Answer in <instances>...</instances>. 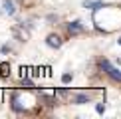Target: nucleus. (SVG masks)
<instances>
[{
    "instance_id": "20e7f679",
    "label": "nucleus",
    "mask_w": 121,
    "mask_h": 119,
    "mask_svg": "<svg viewBox=\"0 0 121 119\" xmlns=\"http://www.w3.org/2000/svg\"><path fill=\"white\" fill-rule=\"evenodd\" d=\"M69 99H72V103H75V105H83V103L91 101V91H73L69 95Z\"/></svg>"
},
{
    "instance_id": "39448f33",
    "label": "nucleus",
    "mask_w": 121,
    "mask_h": 119,
    "mask_svg": "<svg viewBox=\"0 0 121 119\" xmlns=\"http://www.w3.org/2000/svg\"><path fill=\"white\" fill-rule=\"evenodd\" d=\"M65 30H68V36H79V34L85 32L82 20H73V22H68L65 24Z\"/></svg>"
},
{
    "instance_id": "0eeeda50",
    "label": "nucleus",
    "mask_w": 121,
    "mask_h": 119,
    "mask_svg": "<svg viewBox=\"0 0 121 119\" xmlns=\"http://www.w3.org/2000/svg\"><path fill=\"white\" fill-rule=\"evenodd\" d=\"M2 12L8 14V16H14V14H16V4H14V0H2Z\"/></svg>"
},
{
    "instance_id": "dca6fc26",
    "label": "nucleus",
    "mask_w": 121,
    "mask_h": 119,
    "mask_svg": "<svg viewBox=\"0 0 121 119\" xmlns=\"http://www.w3.org/2000/svg\"><path fill=\"white\" fill-rule=\"evenodd\" d=\"M117 44H119V46H121V38H119V40H117Z\"/></svg>"
},
{
    "instance_id": "9d476101",
    "label": "nucleus",
    "mask_w": 121,
    "mask_h": 119,
    "mask_svg": "<svg viewBox=\"0 0 121 119\" xmlns=\"http://www.w3.org/2000/svg\"><path fill=\"white\" fill-rule=\"evenodd\" d=\"M54 91H56V95H58V97H62V99H64V97H69V95H72V93H69L68 89H64V87H58V89H54Z\"/></svg>"
},
{
    "instance_id": "f257e3e1",
    "label": "nucleus",
    "mask_w": 121,
    "mask_h": 119,
    "mask_svg": "<svg viewBox=\"0 0 121 119\" xmlns=\"http://www.w3.org/2000/svg\"><path fill=\"white\" fill-rule=\"evenodd\" d=\"M93 24L103 34L115 32L117 28H121V8L105 4V6L93 10Z\"/></svg>"
},
{
    "instance_id": "7ed1b4c3",
    "label": "nucleus",
    "mask_w": 121,
    "mask_h": 119,
    "mask_svg": "<svg viewBox=\"0 0 121 119\" xmlns=\"http://www.w3.org/2000/svg\"><path fill=\"white\" fill-rule=\"evenodd\" d=\"M99 69L107 76L111 81H115V83H121V68H115L109 60H99Z\"/></svg>"
},
{
    "instance_id": "1a4fd4ad",
    "label": "nucleus",
    "mask_w": 121,
    "mask_h": 119,
    "mask_svg": "<svg viewBox=\"0 0 121 119\" xmlns=\"http://www.w3.org/2000/svg\"><path fill=\"white\" fill-rule=\"evenodd\" d=\"M0 76L2 77H10V64H0Z\"/></svg>"
},
{
    "instance_id": "6e6552de",
    "label": "nucleus",
    "mask_w": 121,
    "mask_h": 119,
    "mask_svg": "<svg viewBox=\"0 0 121 119\" xmlns=\"http://www.w3.org/2000/svg\"><path fill=\"white\" fill-rule=\"evenodd\" d=\"M101 6H105V2H101V0H85L83 2V8H89V10H97Z\"/></svg>"
},
{
    "instance_id": "423d86ee",
    "label": "nucleus",
    "mask_w": 121,
    "mask_h": 119,
    "mask_svg": "<svg viewBox=\"0 0 121 119\" xmlns=\"http://www.w3.org/2000/svg\"><path fill=\"white\" fill-rule=\"evenodd\" d=\"M46 44L50 48L58 50V48L64 46V40H62V36H58V34H48V36H46Z\"/></svg>"
},
{
    "instance_id": "f8f14e48",
    "label": "nucleus",
    "mask_w": 121,
    "mask_h": 119,
    "mask_svg": "<svg viewBox=\"0 0 121 119\" xmlns=\"http://www.w3.org/2000/svg\"><path fill=\"white\" fill-rule=\"evenodd\" d=\"M72 79H73V76H72V73H64V76H62V83H69Z\"/></svg>"
},
{
    "instance_id": "ddd939ff",
    "label": "nucleus",
    "mask_w": 121,
    "mask_h": 119,
    "mask_svg": "<svg viewBox=\"0 0 121 119\" xmlns=\"http://www.w3.org/2000/svg\"><path fill=\"white\" fill-rule=\"evenodd\" d=\"M95 111L97 113H105V105L103 103H97V105H95Z\"/></svg>"
},
{
    "instance_id": "9b49d317",
    "label": "nucleus",
    "mask_w": 121,
    "mask_h": 119,
    "mask_svg": "<svg viewBox=\"0 0 121 119\" xmlns=\"http://www.w3.org/2000/svg\"><path fill=\"white\" fill-rule=\"evenodd\" d=\"M22 87L24 89H34V81L28 79V77H22Z\"/></svg>"
},
{
    "instance_id": "f03ea898",
    "label": "nucleus",
    "mask_w": 121,
    "mask_h": 119,
    "mask_svg": "<svg viewBox=\"0 0 121 119\" xmlns=\"http://www.w3.org/2000/svg\"><path fill=\"white\" fill-rule=\"evenodd\" d=\"M38 103H42V99H40V95L38 97L34 95L32 89L14 91L10 95V107L16 113H26V115H30V113H40Z\"/></svg>"
},
{
    "instance_id": "f3484780",
    "label": "nucleus",
    "mask_w": 121,
    "mask_h": 119,
    "mask_svg": "<svg viewBox=\"0 0 121 119\" xmlns=\"http://www.w3.org/2000/svg\"><path fill=\"white\" fill-rule=\"evenodd\" d=\"M119 64H121V60H119Z\"/></svg>"
},
{
    "instance_id": "4468645a",
    "label": "nucleus",
    "mask_w": 121,
    "mask_h": 119,
    "mask_svg": "<svg viewBox=\"0 0 121 119\" xmlns=\"http://www.w3.org/2000/svg\"><path fill=\"white\" fill-rule=\"evenodd\" d=\"M0 52H2V54H10V46H2V48H0Z\"/></svg>"
},
{
    "instance_id": "2eb2a0df",
    "label": "nucleus",
    "mask_w": 121,
    "mask_h": 119,
    "mask_svg": "<svg viewBox=\"0 0 121 119\" xmlns=\"http://www.w3.org/2000/svg\"><path fill=\"white\" fill-rule=\"evenodd\" d=\"M48 20H50V22H58V16H54V14H50V16H48Z\"/></svg>"
}]
</instances>
